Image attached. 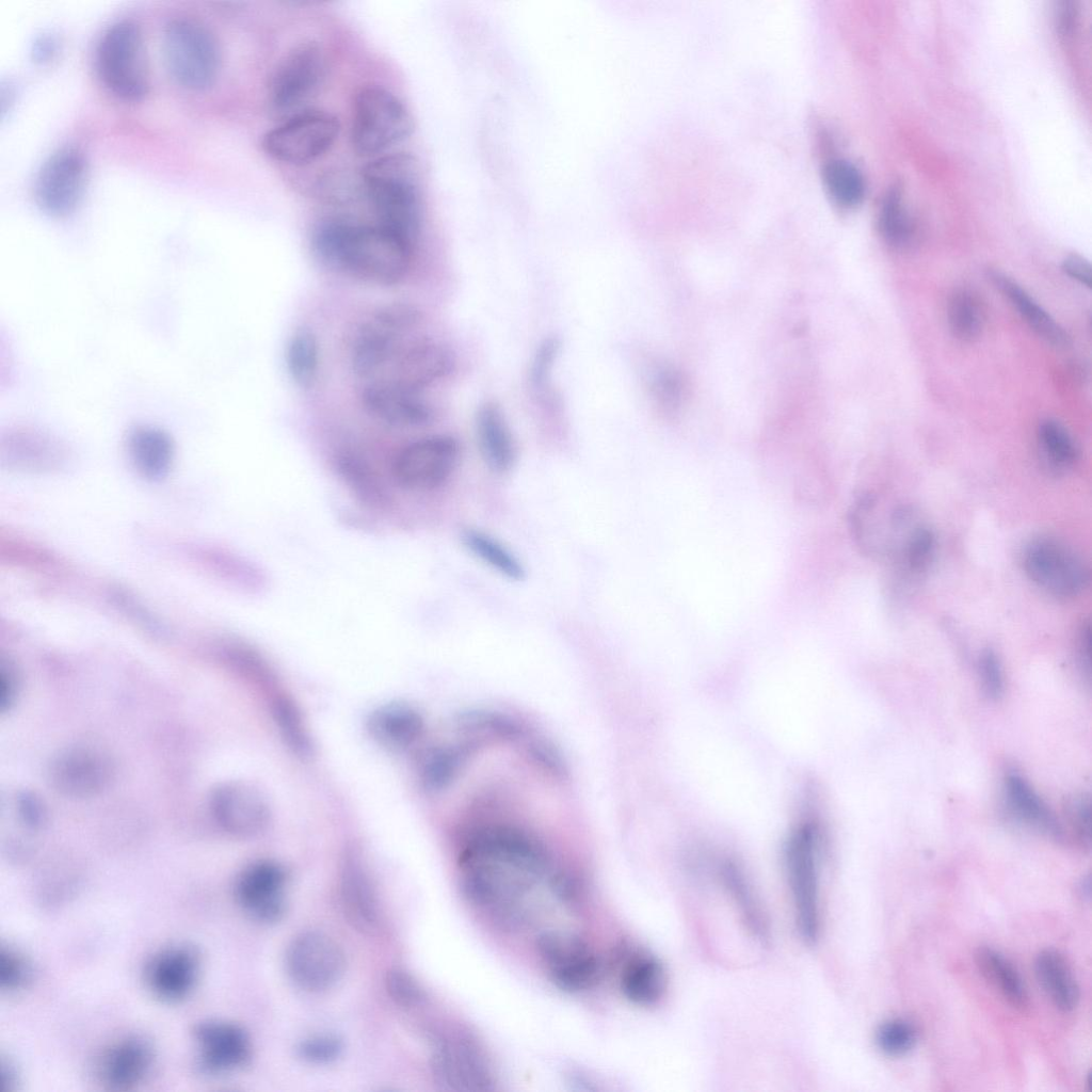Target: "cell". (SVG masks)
<instances>
[{
	"label": "cell",
	"instance_id": "cell-1",
	"mask_svg": "<svg viewBox=\"0 0 1092 1092\" xmlns=\"http://www.w3.org/2000/svg\"><path fill=\"white\" fill-rule=\"evenodd\" d=\"M311 246L327 266L365 283L390 286L408 273L414 246L380 225L325 220L312 230Z\"/></svg>",
	"mask_w": 1092,
	"mask_h": 1092
},
{
	"label": "cell",
	"instance_id": "cell-2",
	"mask_svg": "<svg viewBox=\"0 0 1092 1092\" xmlns=\"http://www.w3.org/2000/svg\"><path fill=\"white\" fill-rule=\"evenodd\" d=\"M378 225L415 246L422 225L420 168L407 152L384 155L362 173Z\"/></svg>",
	"mask_w": 1092,
	"mask_h": 1092
},
{
	"label": "cell",
	"instance_id": "cell-3",
	"mask_svg": "<svg viewBox=\"0 0 1092 1092\" xmlns=\"http://www.w3.org/2000/svg\"><path fill=\"white\" fill-rule=\"evenodd\" d=\"M821 831L817 819L804 816L785 845L784 864L797 929L814 945L820 935L819 853Z\"/></svg>",
	"mask_w": 1092,
	"mask_h": 1092
},
{
	"label": "cell",
	"instance_id": "cell-4",
	"mask_svg": "<svg viewBox=\"0 0 1092 1092\" xmlns=\"http://www.w3.org/2000/svg\"><path fill=\"white\" fill-rule=\"evenodd\" d=\"M419 311L408 303H392L378 308L356 330L350 365L357 378L374 380L385 372L400 351L414 338L420 323Z\"/></svg>",
	"mask_w": 1092,
	"mask_h": 1092
},
{
	"label": "cell",
	"instance_id": "cell-5",
	"mask_svg": "<svg viewBox=\"0 0 1092 1092\" xmlns=\"http://www.w3.org/2000/svg\"><path fill=\"white\" fill-rule=\"evenodd\" d=\"M95 64L101 83L117 98L138 101L148 93L146 49L135 22L118 20L103 32L96 48Z\"/></svg>",
	"mask_w": 1092,
	"mask_h": 1092
},
{
	"label": "cell",
	"instance_id": "cell-6",
	"mask_svg": "<svg viewBox=\"0 0 1092 1092\" xmlns=\"http://www.w3.org/2000/svg\"><path fill=\"white\" fill-rule=\"evenodd\" d=\"M162 53L171 77L192 91L210 87L218 78L221 49L212 31L190 17L170 20L162 35Z\"/></svg>",
	"mask_w": 1092,
	"mask_h": 1092
},
{
	"label": "cell",
	"instance_id": "cell-7",
	"mask_svg": "<svg viewBox=\"0 0 1092 1092\" xmlns=\"http://www.w3.org/2000/svg\"><path fill=\"white\" fill-rule=\"evenodd\" d=\"M410 110L389 90L362 86L352 107L350 139L359 156H373L405 140L413 131Z\"/></svg>",
	"mask_w": 1092,
	"mask_h": 1092
},
{
	"label": "cell",
	"instance_id": "cell-8",
	"mask_svg": "<svg viewBox=\"0 0 1092 1092\" xmlns=\"http://www.w3.org/2000/svg\"><path fill=\"white\" fill-rule=\"evenodd\" d=\"M339 133L340 123L332 113L303 110L267 131L261 147L275 161L302 165L327 152Z\"/></svg>",
	"mask_w": 1092,
	"mask_h": 1092
},
{
	"label": "cell",
	"instance_id": "cell-9",
	"mask_svg": "<svg viewBox=\"0 0 1092 1092\" xmlns=\"http://www.w3.org/2000/svg\"><path fill=\"white\" fill-rule=\"evenodd\" d=\"M848 521L852 539L861 552L879 560H892L906 535L919 523L909 505H886L870 493L854 501Z\"/></svg>",
	"mask_w": 1092,
	"mask_h": 1092
},
{
	"label": "cell",
	"instance_id": "cell-10",
	"mask_svg": "<svg viewBox=\"0 0 1092 1092\" xmlns=\"http://www.w3.org/2000/svg\"><path fill=\"white\" fill-rule=\"evenodd\" d=\"M328 58L324 47L312 39L292 46L278 61L269 82V100L277 112L301 108L324 84Z\"/></svg>",
	"mask_w": 1092,
	"mask_h": 1092
},
{
	"label": "cell",
	"instance_id": "cell-11",
	"mask_svg": "<svg viewBox=\"0 0 1092 1092\" xmlns=\"http://www.w3.org/2000/svg\"><path fill=\"white\" fill-rule=\"evenodd\" d=\"M1022 563L1029 580L1056 598L1077 596L1089 581V571L1082 559L1053 536L1042 535L1028 542Z\"/></svg>",
	"mask_w": 1092,
	"mask_h": 1092
},
{
	"label": "cell",
	"instance_id": "cell-12",
	"mask_svg": "<svg viewBox=\"0 0 1092 1092\" xmlns=\"http://www.w3.org/2000/svg\"><path fill=\"white\" fill-rule=\"evenodd\" d=\"M460 455L457 441L448 435H431L400 448L390 463L397 485L406 491H430L444 484Z\"/></svg>",
	"mask_w": 1092,
	"mask_h": 1092
},
{
	"label": "cell",
	"instance_id": "cell-13",
	"mask_svg": "<svg viewBox=\"0 0 1092 1092\" xmlns=\"http://www.w3.org/2000/svg\"><path fill=\"white\" fill-rule=\"evenodd\" d=\"M87 176L83 152L65 146L52 152L42 164L34 183L37 206L52 216H65L79 205Z\"/></svg>",
	"mask_w": 1092,
	"mask_h": 1092
},
{
	"label": "cell",
	"instance_id": "cell-14",
	"mask_svg": "<svg viewBox=\"0 0 1092 1092\" xmlns=\"http://www.w3.org/2000/svg\"><path fill=\"white\" fill-rule=\"evenodd\" d=\"M344 954L330 936L317 931L298 935L288 946L286 969L301 989L319 992L334 985L344 970Z\"/></svg>",
	"mask_w": 1092,
	"mask_h": 1092
},
{
	"label": "cell",
	"instance_id": "cell-15",
	"mask_svg": "<svg viewBox=\"0 0 1092 1092\" xmlns=\"http://www.w3.org/2000/svg\"><path fill=\"white\" fill-rule=\"evenodd\" d=\"M537 950L550 979L563 991H585L598 980L599 960L593 949L577 935L544 933L537 940Z\"/></svg>",
	"mask_w": 1092,
	"mask_h": 1092
},
{
	"label": "cell",
	"instance_id": "cell-16",
	"mask_svg": "<svg viewBox=\"0 0 1092 1092\" xmlns=\"http://www.w3.org/2000/svg\"><path fill=\"white\" fill-rule=\"evenodd\" d=\"M433 1070L446 1089L482 1092L494 1089L492 1069L478 1044L467 1035L440 1041L433 1056Z\"/></svg>",
	"mask_w": 1092,
	"mask_h": 1092
},
{
	"label": "cell",
	"instance_id": "cell-17",
	"mask_svg": "<svg viewBox=\"0 0 1092 1092\" xmlns=\"http://www.w3.org/2000/svg\"><path fill=\"white\" fill-rule=\"evenodd\" d=\"M359 398L364 411L387 427L418 428L433 420V408L421 394L388 380H371Z\"/></svg>",
	"mask_w": 1092,
	"mask_h": 1092
},
{
	"label": "cell",
	"instance_id": "cell-18",
	"mask_svg": "<svg viewBox=\"0 0 1092 1092\" xmlns=\"http://www.w3.org/2000/svg\"><path fill=\"white\" fill-rule=\"evenodd\" d=\"M211 810L220 828L236 837L258 835L271 819L270 806L261 792L240 782L219 786L211 797Z\"/></svg>",
	"mask_w": 1092,
	"mask_h": 1092
},
{
	"label": "cell",
	"instance_id": "cell-19",
	"mask_svg": "<svg viewBox=\"0 0 1092 1092\" xmlns=\"http://www.w3.org/2000/svg\"><path fill=\"white\" fill-rule=\"evenodd\" d=\"M453 355L443 343L430 338H413L383 373L384 379L413 391H422L452 370ZM376 380V379H374Z\"/></svg>",
	"mask_w": 1092,
	"mask_h": 1092
},
{
	"label": "cell",
	"instance_id": "cell-20",
	"mask_svg": "<svg viewBox=\"0 0 1092 1092\" xmlns=\"http://www.w3.org/2000/svg\"><path fill=\"white\" fill-rule=\"evenodd\" d=\"M285 871L273 861L263 860L248 865L239 876L236 896L243 909L255 919L271 922L285 911Z\"/></svg>",
	"mask_w": 1092,
	"mask_h": 1092
},
{
	"label": "cell",
	"instance_id": "cell-21",
	"mask_svg": "<svg viewBox=\"0 0 1092 1092\" xmlns=\"http://www.w3.org/2000/svg\"><path fill=\"white\" fill-rule=\"evenodd\" d=\"M194 1035L198 1047L197 1065L206 1074L232 1071L248 1058L247 1035L235 1024L204 1022L196 1026Z\"/></svg>",
	"mask_w": 1092,
	"mask_h": 1092
},
{
	"label": "cell",
	"instance_id": "cell-22",
	"mask_svg": "<svg viewBox=\"0 0 1092 1092\" xmlns=\"http://www.w3.org/2000/svg\"><path fill=\"white\" fill-rule=\"evenodd\" d=\"M197 974L196 952L189 946L172 945L150 959L145 969V979L155 996L173 1002L190 994Z\"/></svg>",
	"mask_w": 1092,
	"mask_h": 1092
},
{
	"label": "cell",
	"instance_id": "cell-23",
	"mask_svg": "<svg viewBox=\"0 0 1092 1092\" xmlns=\"http://www.w3.org/2000/svg\"><path fill=\"white\" fill-rule=\"evenodd\" d=\"M108 760L87 749L69 750L58 756L51 768L57 788L69 796L83 797L100 790L108 782Z\"/></svg>",
	"mask_w": 1092,
	"mask_h": 1092
},
{
	"label": "cell",
	"instance_id": "cell-24",
	"mask_svg": "<svg viewBox=\"0 0 1092 1092\" xmlns=\"http://www.w3.org/2000/svg\"><path fill=\"white\" fill-rule=\"evenodd\" d=\"M367 732L381 746L401 752L413 746L422 736L424 721L410 704L389 703L374 709L367 719Z\"/></svg>",
	"mask_w": 1092,
	"mask_h": 1092
},
{
	"label": "cell",
	"instance_id": "cell-25",
	"mask_svg": "<svg viewBox=\"0 0 1092 1092\" xmlns=\"http://www.w3.org/2000/svg\"><path fill=\"white\" fill-rule=\"evenodd\" d=\"M151 1062L150 1045L139 1037H129L103 1053L98 1062V1075L112 1089H127L145 1077Z\"/></svg>",
	"mask_w": 1092,
	"mask_h": 1092
},
{
	"label": "cell",
	"instance_id": "cell-26",
	"mask_svg": "<svg viewBox=\"0 0 1092 1092\" xmlns=\"http://www.w3.org/2000/svg\"><path fill=\"white\" fill-rule=\"evenodd\" d=\"M475 429L487 467L497 473L508 471L515 461V445L500 406L491 401L481 404L476 413Z\"/></svg>",
	"mask_w": 1092,
	"mask_h": 1092
},
{
	"label": "cell",
	"instance_id": "cell-27",
	"mask_svg": "<svg viewBox=\"0 0 1092 1092\" xmlns=\"http://www.w3.org/2000/svg\"><path fill=\"white\" fill-rule=\"evenodd\" d=\"M620 984L630 1002L648 1007L657 1003L667 987V975L660 960L646 950L631 952L622 968Z\"/></svg>",
	"mask_w": 1092,
	"mask_h": 1092
},
{
	"label": "cell",
	"instance_id": "cell-28",
	"mask_svg": "<svg viewBox=\"0 0 1092 1092\" xmlns=\"http://www.w3.org/2000/svg\"><path fill=\"white\" fill-rule=\"evenodd\" d=\"M340 895L349 920L359 930H373L379 911L369 876L355 855H348L340 877Z\"/></svg>",
	"mask_w": 1092,
	"mask_h": 1092
},
{
	"label": "cell",
	"instance_id": "cell-29",
	"mask_svg": "<svg viewBox=\"0 0 1092 1092\" xmlns=\"http://www.w3.org/2000/svg\"><path fill=\"white\" fill-rule=\"evenodd\" d=\"M1037 979L1051 999L1063 1012L1073 1011L1080 998L1078 983L1065 958L1055 949H1044L1035 958Z\"/></svg>",
	"mask_w": 1092,
	"mask_h": 1092
},
{
	"label": "cell",
	"instance_id": "cell-30",
	"mask_svg": "<svg viewBox=\"0 0 1092 1092\" xmlns=\"http://www.w3.org/2000/svg\"><path fill=\"white\" fill-rule=\"evenodd\" d=\"M975 961L981 975L999 990L1011 1007L1021 1012L1029 1010L1030 1000L1024 981L1008 959L997 950L982 946L977 949Z\"/></svg>",
	"mask_w": 1092,
	"mask_h": 1092
},
{
	"label": "cell",
	"instance_id": "cell-31",
	"mask_svg": "<svg viewBox=\"0 0 1092 1092\" xmlns=\"http://www.w3.org/2000/svg\"><path fill=\"white\" fill-rule=\"evenodd\" d=\"M720 876L748 931L760 943L768 942L766 918L743 870L735 862L726 860L720 866Z\"/></svg>",
	"mask_w": 1092,
	"mask_h": 1092
},
{
	"label": "cell",
	"instance_id": "cell-32",
	"mask_svg": "<svg viewBox=\"0 0 1092 1092\" xmlns=\"http://www.w3.org/2000/svg\"><path fill=\"white\" fill-rule=\"evenodd\" d=\"M992 283L1009 299L1025 321L1040 336L1056 346L1067 343L1062 327L1015 282L999 271H990Z\"/></svg>",
	"mask_w": 1092,
	"mask_h": 1092
},
{
	"label": "cell",
	"instance_id": "cell-33",
	"mask_svg": "<svg viewBox=\"0 0 1092 1092\" xmlns=\"http://www.w3.org/2000/svg\"><path fill=\"white\" fill-rule=\"evenodd\" d=\"M935 548L934 532L922 523L916 525L892 559L901 583H915L922 578L933 562Z\"/></svg>",
	"mask_w": 1092,
	"mask_h": 1092
},
{
	"label": "cell",
	"instance_id": "cell-34",
	"mask_svg": "<svg viewBox=\"0 0 1092 1092\" xmlns=\"http://www.w3.org/2000/svg\"><path fill=\"white\" fill-rule=\"evenodd\" d=\"M1005 789L1011 807L1022 819L1056 839L1063 838L1059 822L1026 780L1017 773H1009Z\"/></svg>",
	"mask_w": 1092,
	"mask_h": 1092
},
{
	"label": "cell",
	"instance_id": "cell-35",
	"mask_svg": "<svg viewBox=\"0 0 1092 1092\" xmlns=\"http://www.w3.org/2000/svg\"><path fill=\"white\" fill-rule=\"evenodd\" d=\"M129 450L136 466L144 473L159 476L167 470L173 455V444L162 430L140 425L129 435Z\"/></svg>",
	"mask_w": 1092,
	"mask_h": 1092
},
{
	"label": "cell",
	"instance_id": "cell-36",
	"mask_svg": "<svg viewBox=\"0 0 1092 1092\" xmlns=\"http://www.w3.org/2000/svg\"><path fill=\"white\" fill-rule=\"evenodd\" d=\"M286 366L291 380L301 388H310L317 381L320 347L312 330H295L286 348Z\"/></svg>",
	"mask_w": 1092,
	"mask_h": 1092
},
{
	"label": "cell",
	"instance_id": "cell-37",
	"mask_svg": "<svg viewBox=\"0 0 1092 1092\" xmlns=\"http://www.w3.org/2000/svg\"><path fill=\"white\" fill-rule=\"evenodd\" d=\"M1042 457L1053 475H1063L1078 457L1077 446L1067 430L1053 419L1043 420L1038 428Z\"/></svg>",
	"mask_w": 1092,
	"mask_h": 1092
},
{
	"label": "cell",
	"instance_id": "cell-38",
	"mask_svg": "<svg viewBox=\"0 0 1092 1092\" xmlns=\"http://www.w3.org/2000/svg\"><path fill=\"white\" fill-rule=\"evenodd\" d=\"M271 706L276 727L288 748L300 757H310L312 741L296 704L289 696L277 694Z\"/></svg>",
	"mask_w": 1092,
	"mask_h": 1092
},
{
	"label": "cell",
	"instance_id": "cell-39",
	"mask_svg": "<svg viewBox=\"0 0 1092 1092\" xmlns=\"http://www.w3.org/2000/svg\"><path fill=\"white\" fill-rule=\"evenodd\" d=\"M338 472L353 494L371 507L386 503V493L375 472L360 457L341 453L336 461Z\"/></svg>",
	"mask_w": 1092,
	"mask_h": 1092
},
{
	"label": "cell",
	"instance_id": "cell-40",
	"mask_svg": "<svg viewBox=\"0 0 1092 1092\" xmlns=\"http://www.w3.org/2000/svg\"><path fill=\"white\" fill-rule=\"evenodd\" d=\"M462 541L473 556L502 576L512 580H521L525 577L520 562L488 534L469 529L463 532Z\"/></svg>",
	"mask_w": 1092,
	"mask_h": 1092
},
{
	"label": "cell",
	"instance_id": "cell-41",
	"mask_svg": "<svg viewBox=\"0 0 1092 1092\" xmlns=\"http://www.w3.org/2000/svg\"><path fill=\"white\" fill-rule=\"evenodd\" d=\"M824 184L831 196L842 206L860 203L865 183L860 170L845 159H832L823 167Z\"/></svg>",
	"mask_w": 1092,
	"mask_h": 1092
},
{
	"label": "cell",
	"instance_id": "cell-42",
	"mask_svg": "<svg viewBox=\"0 0 1092 1092\" xmlns=\"http://www.w3.org/2000/svg\"><path fill=\"white\" fill-rule=\"evenodd\" d=\"M984 312L979 299L967 289L957 290L948 305V323L954 337L973 341L982 330Z\"/></svg>",
	"mask_w": 1092,
	"mask_h": 1092
},
{
	"label": "cell",
	"instance_id": "cell-43",
	"mask_svg": "<svg viewBox=\"0 0 1092 1092\" xmlns=\"http://www.w3.org/2000/svg\"><path fill=\"white\" fill-rule=\"evenodd\" d=\"M460 766V753L450 746L427 751L419 764V780L424 789L438 791L447 787Z\"/></svg>",
	"mask_w": 1092,
	"mask_h": 1092
},
{
	"label": "cell",
	"instance_id": "cell-44",
	"mask_svg": "<svg viewBox=\"0 0 1092 1092\" xmlns=\"http://www.w3.org/2000/svg\"><path fill=\"white\" fill-rule=\"evenodd\" d=\"M879 226L882 236L892 245L902 246L911 238V221L904 210L901 191L897 186L889 189L884 198Z\"/></svg>",
	"mask_w": 1092,
	"mask_h": 1092
},
{
	"label": "cell",
	"instance_id": "cell-45",
	"mask_svg": "<svg viewBox=\"0 0 1092 1092\" xmlns=\"http://www.w3.org/2000/svg\"><path fill=\"white\" fill-rule=\"evenodd\" d=\"M916 1039L913 1025L901 1018L885 1021L876 1031L877 1046L890 1057H900L909 1053L914 1047Z\"/></svg>",
	"mask_w": 1092,
	"mask_h": 1092
},
{
	"label": "cell",
	"instance_id": "cell-46",
	"mask_svg": "<svg viewBox=\"0 0 1092 1092\" xmlns=\"http://www.w3.org/2000/svg\"><path fill=\"white\" fill-rule=\"evenodd\" d=\"M390 997L401 1006H414L421 1000L422 992L415 979L404 969L389 970L385 979Z\"/></svg>",
	"mask_w": 1092,
	"mask_h": 1092
},
{
	"label": "cell",
	"instance_id": "cell-47",
	"mask_svg": "<svg viewBox=\"0 0 1092 1092\" xmlns=\"http://www.w3.org/2000/svg\"><path fill=\"white\" fill-rule=\"evenodd\" d=\"M559 348V341L555 337L544 339L539 346L530 369V380L536 389H544L547 386Z\"/></svg>",
	"mask_w": 1092,
	"mask_h": 1092
},
{
	"label": "cell",
	"instance_id": "cell-48",
	"mask_svg": "<svg viewBox=\"0 0 1092 1092\" xmlns=\"http://www.w3.org/2000/svg\"><path fill=\"white\" fill-rule=\"evenodd\" d=\"M342 1050L341 1041L335 1035H317L304 1040L299 1047L300 1055L311 1062H328Z\"/></svg>",
	"mask_w": 1092,
	"mask_h": 1092
},
{
	"label": "cell",
	"instance_id": "cell-49",
	"mask_svg": "<svg viewBox=\"0 0 1092 1092\" xmlns=\"http://www.w3.org/2000/svg\"><path fill=\"white\" fill-rule=\"evenodd\" d=\"M28 966L23 959L11 949L0 952V986L3 990H17L28 979Z\"/></svg>",
	"mask_w": 1092,
	"mask_h": 1092
},
{
	"label": "cell",
	"instance_id": "cell-50",
	"mask_svg": "<svg viewBox=\"0 0 1092 1092\" xmlns=\"http://www.w3.org/2000/svg\"><path fill=\"white\" fill-rule=\"evenodd\" d=\"M979 672L986 695L991 698L1000 696L1003 689L1002 671L999 659L992 649H985L980 655Z\"/></svg>",
	"mask_w": 1092,
	"mask_h": 1092
},
{
	"label": "cell",
	"instance_id": "cell-51",
	"mask_svg": "<svg viewBox=\"0 0 1092 1092\" xmlns=\"http://www.w3.org/2000/svg\"><path fill=\"white\" fill-rule=\"evenodd\" d=\"M1062 268L1070 277L1087 287H1091V267L1082 257L1078 255L1066 257Z\"/></svg>",
	"mask_w": 1092,
	"mask_h": 1092
},
{
	"label": "cell",
	"instance_id": "cell-52",
	"mask_svg": "<svg viewBox=\"0 0 1092 1092\" xmlns=\"http://www.w3.org/2000/svg\"><path fill=\"white\" fill-rule=\"evenodd\" d=\"M58 50V39L50 34L38 36L32 45V57L36 62H47L53 58Z\"/></svg>",
	"mask_w": 1092,
	"mask_h": 1092
},
{
	"label": "cell",
	"instance_id": "cell-53",
	"mask_svg": "<svg viewBox=\"0 0 1092 1092\" xmlns=\"http://www.w3.org/2000/svg\"><path fill=\"white\" fill-rule=\"evenodd\" d=\"M1058 29L1062 35H1069L1074 28L1075 11L1071 2L1062 3L1058 13Z\"/></svg>",
	"mask_w": 1092,
	"mask_h": 1092
}]
</instances>
